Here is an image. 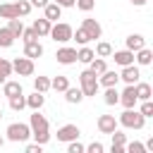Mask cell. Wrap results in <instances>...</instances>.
Returning a JSON list of instances; mask_svg holds the SVG:
<instances>
[{
  "instance_id": "1",
  "label": "cell",
  "mask_w": 153,
  "mask_h": 153,
  "mask_svg": "<svg viewBox=\"0 0 153 153\" xmlns=\"http://www.w3.org/2000/svg\"><path fill=\"white\" fill-rule=\"evenodd\" d=\"M29 127H31V136H33V141L36 143H41V146H45L48 141H50V131H48V120L38 112V110H33V115L29 117Z\"/></svg>"
},
{
  "instance_id": "2",
  "label": "cell",
  "mask_w": 153,
  "mask_h": 153,
  "mask_svg": "<svg viewBox=\"0 0 153 153\" xmlns=\"http://www.w3.org/2000/svg\"><path fill=\"white\" fill-rule=\"evenodd\" d=\"M117 124H122V127H127V129H143L146 117H143L136 108H124V112L120 115V122H117Z\"/></svg>"
},
{
  "instance_id": "3",
  "label": "cell",
  "mask_w": 153,
  "mask_h": 153,
  "mask_svg": "<svg viewBox=\"0 0 153 153\" xmlns=\"http://www.w3.org/2000/svg\"><path fill=\"white\" fill-rule=\"evenodd\" d=\"M79 88H81V93H84V98L86 96H96L98 93V74L96 72H91V69H84L81 74H79Z\"/></svg>"
},
{
  "instance_id": "4",
  "label": "cell",
  "mask_w": 153,
  "mask_h": 153,
  "mask_svg": "<svg viewBox=\"0 0 153 153\" xmlns=\"http://www.w3.org/2000/svg\"><path fill=\"white\" fill-rule=\"evenodd\" d=\"M5 134H7L10 141H14V143H24V141H29V136H31V127L24 124V122H12V124L7 127Z\"/></svg>"
},
{
  "instance_id": "5",
  "label": "cell",
  "mask_w": 153,
  "mask_h": 153,
  "mask_svg": "<svg viewBox=\"0 0 153 153\" xmlns=\"http://www.w3.org/2000/svg\"><path fill=\"white\" fill-rule=\"evenodd\" d=\"M72 26L69 24H65V22H57V24H53L50 26V38L55 41V43H67V41H72Z\"/></svg>"
},
{
  "instance_id": "6",
  "label": "cell",
  "mask_w": 153,
  "mask_h": 153,
  "mask_svg": "<svg viewBox=\"0 0 153 153\" xmlns=\"http://www.w3.org/2000/svg\"><path fill=\"white\" fill-rule=\"evenodd\" d=\"M12 72H17L19 76H31L33 74V60L31 57H17L14 62H12Z\"/></svg>"
},
{
  "instance_id": "7",
  "label": "cell",
  "mask_w": 153,
  "mask_h": 153,
  "mask_svg": "<svg viewBox=\"0 0 153 153\" xmlns=\"http://www.w3.org/2000/svg\"><path fill=\"white\" fill-rule=\"evenodd\" d=\"M79 134H81V129H79L76 124H62V127L57 129V141L67 143V141H74V139H79Z\"/></svg>"
},
{
  "instance_id": "8",
  "label": "cell",
  "mask_w": 153,
  "mask_h": 153,
  "mask_svg": "<svg viewBox=\"0 0 153 153\" xmlns=\"http://www.w3.org/2000/svg\"><path fill=\"white\" fill-rule=\"evenodd\" d=\"M81 29H84V33L88 36V41H96V38H100V33H103V29H100V24H98L96 19H84V22H81Z\"/></svg>"
},
{
  "instance_id": "9",
  "label": "cell",
  "mask_w": 153,
  "mask_h": 153,
  "mask_svg": "<svg viewBox=\"0 0 153 153\" xmlns=\"http://www.w3.org/2000/svg\"><path fill=\"white\" fill-rule=\"evenodd\" d=\"M120 103L124 108H136L139 98H136V91H134V84H127V88L120 93Z\"/></svg>"
},
{
  "instance_id": "10",
  "label": "cell",
  "mask_w": 153,
  "mask_h": 153,
  "mask_svg": "<svg viewBox=\"0 0 153 153\" xmlns=\"http://www.w3.org/2000/svg\"><path fill=\"white\" fill-rule=\"evenodd\" d=\"M115 129H117L115 115H100V117H98V131H100V134H112Z\"/></svg>"
},
{
  "instance_id": "11",
  "label": "cell",
  "mask_w": 153,
  "mask_h": 153,
  "mask_svg": "<svg viewBox=\"0 0 153 153\" xmlns=\"http://www.w3.org/2000/svg\"><path fill=\"white\" fill-rule=\"evenodd\" d=\"M112 60H115V65H120V67H127V65H134V53L131 50H112V55H110Z\"/></svg>"
},
{
  "instance_id": "12",
  "label": "cell",
  "mask_w": 153,
  "mask_h": 153,
  "mask_svg": "<svg viewBox=\"0 0 153 153\" xmlns=\"http://www.w3.org/2000/svg\"><path fill=\"white\" fill-rule=\"evenodd\" d=\"M55 57H57V62L60 65H72V62H76V48H60L57 53H55Z\"/></svg>"
},
{
  "instance_id": "13",
  "label": "cell",
  "mask_w": 153,
  "mask_h": 153,
  "mask_svg": "<svg viewBox=\"0 0 153 153\" xmlns=\"http://www.w3.org/2000/svg\"><path fill=\"white\" fill-rule=\"evenodd\" d=\"M139 76H141V72H139V67H134V65H127V67H122V72H120V79H122L124 84H136Z\"/></svg>"
},
{
  "instance_id": "14",
  "label": "cell",
  "mask_w": 153,
  "mask_h": 153,
  "mask_svg": "<svg viewBox=\"0 0 153 153\" xmlns=\"http://www.w3.org/2000/svg\"><path fill=\"white\" fill-rule=\"evenodd\" d=\"M117 81H120V74L117 72H112V69H105L103 74H98V86H117Z\"/></svg>"
},
{
  "instance_id": "15",
  "label": "cell",
  "mask_w": 153,
  "mask_h": 153,
  "mask_svg": "<svg viewBox=\"0 0 153 153\" xmlns=\"http://www.w3.org/2000/svg\"><path fill=\"white\" fill-rule=\"evenodd\" d=\"M24 55H26V57H31V60H36V57H41V55H43V45L38 43V38H36V41L24 43Z\"/></svg>"
},
{
  "instance_id": "16",
  "label": "cell",
  "mask_w": 153,
  "mask_h": 153,
  "mask_svg": "<svg viewBox=\"0 0 153 153\" xmlns=\"http://www.w3.org/2000/svg\"><path fill=\"white\" fill-rule=\"evenodd\" d=\"M60 14H62V7H60L57 2H48V5L43 7V17H45L48 22H57Z\"/></svg>"
},
{
  "instance_id": "17",
  "label": "cell",
  "mask_w": 153,
  "mask_h": 153,
  "mask_svg": "<svg viewBox=\"0 0 153 153\" xmlns=\"http://www.w3.org/2000/svg\"><path fill=\"white\" fill-rule=\"evenodd\" d=\"M124 143H127V134H122V131H112V146H110V151L112 153H124Z\"/></svg>"
},
{
  "instance_id": "18",
  "label": "cell",
  "mask_w": 153,
  "mask_h": 153,
  "mask_svg": "<svg viewBox=\"0 0 153 153\" xmlns=\"http://www.w3.org/2000/svg\"><path fill=\"white\" fill-rule=\"evenodd\" d=\"M127 50H131V53H136L139 48H143L146 45V38L141 36V33H131V36H127Z\"/></svg>"
},
{
  "instance_id": "19",
  "label": "cell",
  "mask_w": 153,
  "mask_h": 153,
  "mask_svg": "<svg viewBox=\"0 0 153 153\" xmlns=\"http://www.w3.org/2000/svg\"><path fill=\"white\" fill-rule=\"evenodd\" d=\"M134 91H136V98H139V100H148V98L153 96V88H151V84H146V81H136V84H134Z\"/></svg>"
},
{
  "instance_id": "20",
  "label": "cell",
  "mask_w": 153,
  "mask_h": 153,
  "mask_svg": "<svg viewBox=\"0 0 153 153\" xmlns=\"http://www.w3.org/2000/svg\"><path fill=\"white\" fill-rule=\"evenodd\" d=\"M43 103H45V96L41 91H33L31 96H26V108H31V110H41Z\"/></svg>"
},
{
  "instance_id": "21",
  "label": "cell",
  "mask_w": 153,
  "mask_h": 153,
  "mask_svg": "<svg viewBox=\"0 0 153 153\" xmlns=\"http://www.w3.org/2000/svg\"><path fill=\"white\" fill-rule=\"evenodd\" d=\"M50 26H53V22H48V19L43 17V19H36L31 29H33V31H36V36L41 38V36H48V33H50Z\"/></svg>"
},
{
  "instance_id": "22",
  "label": "cell",
  "mask_w": 153,
  "mask_h": 153,
  "mask_svg": "<svg viewBox=\"0 0 153 153\" xmlns=\"http://www.w3.org/2000/svg\"><path fill=\"white\" fill-rule=\"evenodd\" d=\"M0 17H2V19H14V17H19L17 2H2V5H0Z\"/></svg>"
},
{
  "instance_id": "23",
  "label": "cell",
  "mask_w": 153,
  "mask_h": 153,
  "mask_svg": "<svg viewBox=\"0 0 153 153\" xmlns=\"http://www.w3.org/2000/svg\"><path fill=\"white\" fill-rule=\"evenodd\" d=\"M134 60H136L139 65H143V67H146V65H151V60H153V53H151V50L143 45V48H139V50L134 53Z\"/></svg>"
},
{
  "instance_id": "24",
  "label": "cell",
  "mask_w": 153,
  "mask_h": 153,
  "mask_svg": "<svg viewBox=\"0 0 153 153\" xmlns=\"http://www.w3.org/2000/svg\"><path fill=\"white\" fill-rule=\"evenodd\" d=\"M2 93H5L7 98H12V96L24 93V91H22V84H19V81H10V79H7V81L2 84Z\"/></svg>"
},
{
  "instance_id": "25",
  "label": "cell",
  "mask_w": 153,
  "mask_h": 153,
  "mask_svg": "<svg viewBox=\"0 0 153 153\" xmlns=\"http://www.w3.org/2000/svg\"><path fill=\"white\" fill-rule=\"evenodd\" d=\"M65 100L72 103V105H74V103H81V100H84L81 88H72V86H67V88H65Z\"/></svg>"
},
{
  "instance_id": "26",
  "label": "cell",
  "mask_w": 153,
  "mask_h": 153,
  "mask_svg": "<svg viewBox=\"0 0 153 153\" xmlns=\"http://www.w3.org/2000/svg\"><path fill=\"white\" fill-rule=\"evenodd\" d=\"M103 100H105V105H117V103H120V91H117V86H108L105 93H103Z\"/></svg>"
},
{
  "instance_id": "27",
  "label": "cell",
  "mask_w": 153,
  "mask_h": 153,
  "mask_svg": "<svg viewBox=\"0 0 153 153\" xmlns=\"http://www.w3.org/2000/svg\"><path fill=\"white\" fill-rule=\"evenodd\" d=\"M93 57H96V53H93L88 45H81V48L76 50V60H79V62H84V65H88Z\"/></svg>"
},
{
  "instance_id": "28",
  "label": "cell",
  "mask_w": 153,
  "mask_h": 153,
  "mask_svg": "<svg viewBox=\"0 0 153 153\" xmlns=\"http://www.w3.org/2000/svg\"><path fill=\"white\" fill-rule=\"evenodd\" d=\"M7 100H10V108H12L14 112H19V110L26 108V96H24V93H17V96H12V98H7Z\"/></svg>"
},
{
  "instance_id": "29",
  "label": "cell",
  "mask_w": 153,
  "mask_h": 153,
  "mask_svg": "<svg viewBox=\"0 0 153 153\" xmlns=\"http://www.w3.org/2000/svg\"><path fill=\"white\" fill-rule=\"evenodd\" d=\"M12 45H14V36L7 26H2L0 29V48H12Z\"/></svg>"
},
{
  "instance_id": "30",
  "label": "cell",
  "mask_w": 153,
  "mask_h": 153,
  "mask_svg": "<svg viewBox=\"0 0 153 153\" xmlns=\"http://www.w3.org/2000/svg\"><path fill=\"white\" fill-rule=\"evenodd\" d=\"M12 74V62L10 60H5V57H0V86L7 81V76Z\"/></svg>"
},
{
  "instance_id": "31",
  "label": "cell",
  "mask_w": 153,
  "mask_h": 153,
  "mask_svg": "<svg viewBox=\"0 0 153 153\" xmlns=\"http://www.w3.org/2000/svg\"><path fill=\"white\" fill-rule=\"evenodd\" d=\"M7 22H10V24H7V29L12 31V36H14V38H19V36H22V31H24L22 19H19V17H14V19H7Z\"/></svg>"
},
{
  "instance_id": "32",
  "label": "cell",
  "mask_w": 153,
  "mask_h": 153,
  "mask_svg": "<svg viewBox=\"0 0 153 153\" xmlns=\"http://www.w3.org/2000/svg\"><path fill=\"white\" fill-rule=\"evenodd\" d=\"M93 53H96V57H110V55H112V45H110L108 41H100Z\"/></svg>"
},
{
  "instance_id": "33",
  "label": "cell",
  "mask_w": 153,
  "mask_h": 153,
  "mask_svg": "<svg viewBox=\"0 0 153 153\" xmlns=\"http://www.w3.org/2000/svg\"><path fill=\"white\" fill-rule=\"evenodd\" d=\"M88 65H91L88 69H91V72H96V74H103V72L108 69V65H105V57H93Z\"/></svg>"
},
{
  "instance_id": "34",
  "label": "cell",
  "mask_w": 153,
  "mask_h": 153,
  "mask_svg": "<svg viewBox=\"0 0 153 153\" xmlns=\"http://www.w3.org/2000/svg\"><path fill=\"white\" fill-rule=\"evenodd\" d=\"M48 88H50V79H48V76H33V91L45 93Z\"/></svg>"
},
{
  "instance_id": "35",
  "label": "cell",
  "mask_w": 153,
  "mask_h": 153,
  "mask_svg": "<svg viewBox=\"0 0 153 153\" xmlns=\"http://www.w3.org/2000/svg\"><path fill=\"white\" fill-rule=\"evenodd\" d=\"M67 86H69V79H67V76H55V79H50V88H55V91H60V93H65Z\"/></svg>"
},
{
  "instance_id": "36",
  "label": "cell",
  "mask_w": 153,
  "mask_h": 153,
  "mask_svg": "<svg viewBox=\"0 0 153 153\" xmlns=\"http://www.w3.org/2000/svg\"><path fill=\"white\" fill-rule=\"evenodd\" d=\"M72 41H76L79 45H86V43H88V36H86V33H84V29L79 26L76 31H72Z\"/></svg>"
},
{
  "instance_id": "37",
  "label": "cell",
  "mask_w": 153,
  "mask_h": 153,
  "mask_svg": "<svg viewBox=\"0 0 153 153\" xmlns=\"http://www.w3.org/2000/svg\"><path fill=\"white\" fill-rule=\"evenodd\" d=\"M139 112H141L143 117H153V100H151V98H148V100H141Z\"/></svg>"
},
{
  "instance_id": "38",
  "label": "cell",
  "mask_w": 153,
  "mask_h": 153,
  "mask_svg": "<svg viewBox=\"0 0 153 153\" xmlns=\"http://www.w3.org/2000/svg\"><path fill=\"white\" fill-rule=\"evenodd\" d=\"M84 151H86V146H84V143H79V139L67 141V153H84Z\"/></svg>"
},
{
  "instance_id": "39",
  "label": "cell",
  "mask_w": 153,
  "mask_h": 153,
  "mask_svg": "<svg viewBox=\"0 0 153 153\" xmlns=\"http://www.w3.org/2000/svg\"><path fill=\"white\" fill-rule=\"evenodd\" d=\"M124 151H129V153H146V146L139 143V141H131V143H124Z\"/></svg>"
},
{
  "instance_id": "40",
  "label": "cell",
  "mask_w": 153,
  "mask_h": 153,
  "mask_svg": "<svg viewBox=\"0 0 153 153\" xmlns=\"http://www.w3.org/2000/svg\"><path fill=\"white\" fill-rule=\"evenodd\" d=\"M17 10H19V17H26L31 12V2L29 0H17Z\"/></svg>"
},
{
  "instance_id": "41",
  "label": "cell",
  "mask_w": 153,
  "mask_h": 153,
  "mask_svg": "<svg viewBox=\"0 0 153 153\" xmlns=\"http://www.w3.org/2000/svg\"><path fill=\"white\" fill-rule=\"evenodd\" d=\"M74 5H76V7L81 10V12H91V10L96 7V0H76Z\"/></svg>"
},
{
  "instance_id": "42",
  "label": "cell",
  "mask_w": 153,
  "mask_h": 153,
  "mask_svg": "<svg viewBox=\"0 0 153 153\" xmlns=\"http://www.w3.org/2000/svg\"><path fill=\"white\" fill-rule=\"evenodd\" d=\"M19 38H22V41H24V43H29V41H36V38H38V36H36V31H33V29H24V31H22V36H19Z\"/></svg>"
},
{
  "instance_id": "43",
  "label": "cell",
  "mask_w": 153,
  "mask_h": 153,
  "mask_svg": "<svg viewBox=\"0 0 153 153\" xmlns=\"http://www.w3.org/2000/svg\"><path fill=\"white\" fill-rule=\"evenodd\" d=\"M86 151H88V153H103L105 148H103V143H100V141H93V143H88V146H86Z\"/></svg>"
},
{
  "instance_id": "44",
  "label": "cell",
  "mask_w": 153,
  "mask_h": 153,
  "mask_svg": "<svg viewBox=\"0 0 153 153\" xmlns=\"http://www.w3.org/2000/svg\"><path fill=\"white\" fill-rule=\"evenodd\" d=\"M41 151H43L41 143H29V146H26V153H41Z\"/></svg>"
},
{
  "instance_id": "45",
  "label": "cell",
  "mask_w": 153,
  "mask_h": 153,
  "mask_svg": "<svg viewBox=\"0 0 153 153\" xmlns=\"http://www.w3.org/2000/svg\"><path fill=\"white\" fill-rule=\"evenodd\" d=\"M29 2H31V7H41V10L48 5V0H29Z\"/></svg>"
},
{
  "instance_id": "46",
  "label": "cell",
  "mask_w": 153,
  "mask_h": 153,
  "mask_svg": "<svg viewBox=\"0 0 153 153\" xmlns=\"http://www.w3.org/2000/svg\"><path fill=\"white\" fill-rule=\"evenodd\" d=\"M55 2H57L60 7H74V2H76V0H55Z\"/></svg>"
},
{
  "instance_id": "47",
  "label": "cell",
  "mask_w": 153,
  "mask_h": 153,
  "mask_svg": "<svg viewBox=\"0 0 153 153\" xmlns=\"http://www.w3.org/2000/svg\"><path fill=\"white\" fill-rule=\"evenodd\" d=\"M129 2H131V5H136V7H143L148 0H129Z\"/></svg>"
},
{
  "instance_id": "48",
  "label": "cell",
  "mask_w": 153,
  "mask_h": 153,
  "mask_svg": "<svg viewBox=\"0 0 153 153\" xmlns=\"http://www.w3.org/2000/svg\"><path fill=\"white\" fill-rule=\"evenodd\" d=\"M2 143H5V139H2V136H0V148H2Z\"/></svg>"
},
{
  "instance_id": "49",
  "label": "cell",
  "mask_w": 153,
  "mask_h": 153,
  "mask_svg": "<svg viewBox=\"0 0 153 153\" xmlns=\"http://www.w3.org/2000/svg\"><path fill=\"white\" fill-rule=\"evenodd\" d=\"M0 120H2V110H0Z\"/></svg>"
}]
</instances>
